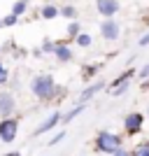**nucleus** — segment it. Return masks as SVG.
Masks as SVG:
<instances>
[{
	"mask_svg": "<svg viewBox=\"0 0 149 156\" xmlns=\"http://www.w3.org/2000/svg\"><path fill=\"white\" fill-rule=\"evenodd\" d=\"M30 91L37 100L49 103V100H54V96L59 93V86H56L51 75H35L33 82H30Z\"/></svg>",
	"mask_w": 149,
	"mask_h": 156,
	"instance_id": "1",
	"label": "nucleus"
},
{
	"mask_svg": "<svg viewBox=\"0 0 149 156\" xmlns=\"http://www.w3.org/2000/svg\"><path fill=\"white\" fill-rule=\"evenodd\" d=\"M96 149L103 154H117L119 149H123V137L112 133V130H100L96 135Z\"/></svg>",
	"mask_w": 149,
	"mask_h": 156,
	"instance_id": "2",
	"label": "nucleus"
},
{
	"mask_svg": "<svg viewBox=\"0 0 149 156\" xmlns=\"http://www.w3.org/2000/svg\"><path fill=\"white\" fill-rule=\"evenodd\" d=\"M16 135H19V119H14V117L2 119L0 121V140L9 144L16 140Z\"/></svg>",
	"mask_w": 149,
	"mask_h": 156,
	"instance_id": "3",
	"label": "nucleus"
},
{
	"mask_svg": "<svg viewBox=\"0 0 149 156\" xmlns=\"http://www.w3.org/2000/svg\"><path fill=\"white\" fill-rule=\"evenodd\" d=\"M144 126V114L142 112H130L126 114L123 119V130H126V135H137Z\"/></svg>",
	"mask_w": 149,
	"mask_h": 156,
	"instance_id": "4",
	"label": "nucleus"
},
{
	"mask_svg": "<svg viewBox=\"0 0 149 156\" xmlns=\"http://www.w3.org/2000/svg\"><path fill=\"white\" fill-rule=\"evenodd\" d=\"M96 9L103 19H112L114 14H119L121 2H119V0H96Z\"/></svg>",
	"mask_w": 149,
	"mask_h": 156,
	"instance_id": "5",
	"label": "nucleus"
},
{
	"mask_svg": "<svg viewBox=\"0 0 149 156\" xmlns=\"http://www.w3.org/2000/svg\"><path fill=\"white\" fill-rule=\"evenodd\" d=\"M100 35H103V40H107V42H114V40H119V35H121V26H119L114 19H103V23H100Z\"/></svg>",
	"mask_w": 149,
	"mask_h": 156,
	"instance_id": "6",
	"label": "nucleus"
},
{
	"mask_svg": "<svg viewBox=\"0 0 149 156\" xmlns=\"http://www.w3.org/2000/svg\"><path fill=\"white\" fill-rule=\"evenodd\" d=\"M14 110H16V100H14L12 93L2 91L0 93V117L2 119H9L14 114Z\"/></svg>",
	"mask_w": 149,
	"mask_h": 156,
	"instance_id": "7",
	"label": "nucleus"
},
{
	"mask_svg": "<svg viewBox=\"0 0 149 156\" xmlns=\"http://www.w3.org/2000/svg\"><path fill=\"white\" fill-rule=\"evenodd\" d=\"M61 119H63V114H61V112H54L51 117H49V119H44V121H42V124H40L37 128H35V135H44V133L54 130L56 126L61 124Z\"/></svg>",
	"mask_w": 149,
	"mask_h": 156,
	"instance_id": "8",
	"label": "nucleus"
},
{
	"mask_svg": "<svg viewBox=\"0 0 149 156\" xmlns=\"http://www.w3.org/2000/svg\"><path fill=\"white\" fill-rule=\"evenodd\" d=\"M105 89V82H96V84H89L82 89V93H79V105H86L91 100V98L96 96V93H100Z\"/></svg>",
	"mask_w": 149,
	"mask_h": 156,
	"instance_id": "9",
	"label": "nucleus"
},
{
	"mask_svg": "<svg viewBox=\"0 0 149 156\" xmlns=\"http://www.w3.org/2000/svg\"><path fill=\"white\" fill-rule=\"evenodd\" d=\"M133 77H135V70H133V68H128L126 72H121V75H119V77L110 84V93L114 91V89H119V86H123V84H130L128 79H133Z\"/></svg>",
	"mask_w": 149,
	"mask_h": 156,
	"instance_id": "10",
	"label": "nucleus"
},
{
	"mask_svg": "<svg viewBox=\"0 0 149 156\" xmlns=\"http://www.w3.org/2000/svg\"><path fill=\"white\" fill-rule=\"evenodd\" d=\"M54 56H56V61H59V63H68V61H72V49L65 44V42H59V47H56V54H54Z\"/></svg>",
	"mask_w": 149,
	"mask_h": 156,
	"instance_id": "11",
	"label": "nucleus"
},
{
	"mask_svg": "<svg viewBox=\"0 0 149 156\" xmlns=\"http://www.w3.org/2000/svg\"><path fill=\"white\" fill-rule=\"evenodd\" d=\"M40 14H42V19H56V16H61V7L56 5H44L42 9H40Z\"/></svg>",
	"mask_w": 149,
	"mask_h": 156,
	"instance_id": "12",
	"label": "nucleus"
},
{
	"mask_svg": "<svg viewBox=\"0 0 149 156\" xmlns=\"http://www.w3.org/2000/svg\"><path fill=\"white\" fill-rule=\"evenodd\" d=\"M84 107H86V105H75L72 110H68V112L63 114V119H61V124H70V121H72L75 117H79V114L84 112Z\"/></svg>",
	"mask_w": 149,
	"mask_h": 156,
	"instance_id": "13",
	"label": "nucleus"
},
{
	"mask_svg": "<svg viewBox=\"0 0 149 156\" xmlns=\"http://www.w3.org/2000/svg\"><path fill=\"white\" fill-rule=\"evenodd\" d=\"M75 44H77V47H82V49H86V47H91V44H93V37H91L89 33H84V30H82V33L77 35V37H75Z\"/></svg>",
	"mask_w": 149,
	"mask_h": 156,
	"instance_id": "14",
	"label": "nucleus"
},
{
	"mask_svg": "<svg viewBox=\"0 0 149 156\" xmlns=\"http://www.w3.org/2000/svg\"><path fill=\"white\" fill-rule=\"evenodd\" d=\"M26 12H28V2H26V0H16V2L12 5V14L16 16V19H19V16H23Z\"/></svg>",
	"mask_w": 149,
	"mask_h": 156,
	"instance_id": "15",
	"label": "nucleus"
},
{
	"mask_svg": "<svg viewBox=\"0 0 149 156\" xmlns=\"http://www.w3.org/2000/svg\"><path fill=\"white\" fill-rule=\"evenodd\" d=\"M61 16H65V19L75 21V16H77V9H75L72 5H63V7H61Z\"/></svg>",
	"mask_w": 149,
	"mask_h": 156,
	"instance_id": "16",
	"label": "nucleus"
},
{
	"mask_svg": "<svg viewBox=\"0 0 149 156\" xmlns=\"http://www.w3.org/2000/svg\"><path fill=\"white\" fill-rule=\"evenodd\" d=\"M79 33H82V26H79L77 21H70V23H68V37H72V40H75V37L79 35Z\"/></svg>",
	"mask_w": 149,
	"mask_h": 156,
	"instance_id": "17",
	"label": "nucleus"
},
{
	"mask_svg": "<svg viewBox=\"0 0 149 156\" xmlns=\"http://www.w3.org/2000/svg\"><path fill=\"white\" fill-rule=\"evenodd\" d=\"M56 47H59V42L44 40V42H42V51H44V54H56Z\"/></svg>",
	"mask_w": 149,
	"mask_h": 156,
	"instance_id": "18",
	"label": "nucleus"
},
{
	"mask_svg": "<svg viewBox=\"0 0 149 156\" xmlns=\"http://www.w3.org/2000/svg\"><path fill=\"white\" fill-rule=\"evenodd\" d=\"M133 156H149V142H140L133 149Z\"/></svg>",
	"mask_w": 149,
	"mask_h": 156,
	"instance_id": "19",
	"label": "nucleus"
},
{
	"mask_svg": "<svg viewBox=\"0 0 149 156\" xmlns=\"http://www.w3.org/2000/svg\"><path fill=\"white\" fill-rule=\"evenodd\" d=\"M16 21H19V19H16V16L9 12L7 16H2V28H5V26H16Z\"/></svg>",
	"mask_w": 149,
	"mask_h": 156,
	"instance_id": "20",
	"label": "nucleus"
},
{
	"mask_svg": "<svg viewBox=\"0 0 149 156\" xmlns=\"http://www.w3.org/2000/svg\"><path fill=\"white\" fill-rule=\"evenodd\" d=\"M63 137H68V135H65V130H61V133H56V135H54V137H51V140H49L47 144H49V147H54V144H59L61 140H63Z\"/></svg>",
	"mask_w": 149,
	"mask_h": 156,
	"instance_id": "21",
	"label": "nucleus"
},
{
	"mask_svg": "<svg viewBox=\"0 0 149 156\" xmlns=\"http://www.w3.org/2000/svg\"><path fill=\"white\" fill-rule=\"evenodd\" d=\"M7 79H9V72H7V68H5V65H2V63H0V86H2V84H5V82H7Z\"/></svg>",
	"mask_w": 149,
	"mask_h": 156,
	"instance_id": "22",
	"label": "nucleus"
},
{
	"mask_svg": "<svg viewBox=\"0 0 149 156\" xmlns=\"http://www.w3.org/2000/svg\"><path fill=\"white\" fill-rule=\"evenodd\" d=\"M96 70H98V65H89L86 70H82V77H84V79H89V77H91V75H93Z\"/></svg>",
	"mask_w": 149,
	"mask_h": 156,
	"instance_id": "23",
	"label": "nucleus"
},
{
	"mask_svg": "<svg viewBox=\"0 0 149 156\" xmlns=\"http://www.w3.org/2000/svg\"><path fill=\"white\" fill-rule=\"evenodd\" d=\"M137 44H140V47H147L149 44V30L144 33V35H140V42H137Z\"/></svg>",
	"mask_w": 149,
	"mask_h": 156,
	"instance_id": "24",
	"label": "nucleus"
},
{
	"mask_svg": "<svg viewBox=\"0 0 149 156\" xmlns=\"http://www.w3.org/2000/svg\"><path fill=\"white\" fill-rule=\"evenodd\" d=\"M147 77H149V63L144 68H140V79H147Z\"/></svg>",
	"mask_w": 149,
	"mask_h": 156,
	"instance_id": "25",
	"label": "nucleus"
},
{
	"mask_svg": "<svg viewBox=\"0 0 149 156\" xmlns=\"http://www.w3.org/2000/svg\"><path fill=\"white\" fill-rule=\"evenodd\" d=\"M112 156H133V151H128V149H119L117 154H112Z\"/></svg>",
	"mask_w": 149,
	"mask_h": 156,
	"instance_id": "26",
	"label": "nucleus"
},
{
	"mask_svg": "<svg viewBox=\"0 0 149 156\" xmlns=\"http://www.w3.org/2000/svg\"><path fill=\"white\" fill-rule=\"evenodd\" d=\"M144 89H149V79H147V82H144Z\"/></svg>",
	"mask_w": 149,
	"mask_h": 156,
	"instance_id": "27",
	"label": "nucleus"
},
{
	"mask_svg": "<svg viewBox=\"0 0 149 156\" xmlns=\"http://www.w3.org/2000/svg\"><path fill=\"white\" fill-rule=\"evenodd\" d=\"M0 28H2V19H0Z\"/></svg>",
	"mask_w": 149,
	"mask_h": 156,
	"instance_id": "28",
	"label": "nucleus"
},
{
	"mask_svg": "<svg viewBox=\"0 0 149 156\" xmlns=\"http://www.w3.org/2000/svg\"><path fill=\"white\" fill-rule=\"evenodd\" d=\"M147 114H149V107H147Z\"/></svg>",
	"mask_w": 149,
	"mask_h": 156,
	"instance_id": "29",
	"label": "nucleus"
},
{
	"mask_svg": "<svg viewBox=\"0 0 149 156\" xmlns=\"http://www.w3.org/2000/svg\"><path fill=\"white\" fill-rule=\"evenodd\" d=\"M26 2H28V0H26Z\"/></svg>",
	"mask_w": 149,
	"mask_h": 156,
	"instance_id": "30",
	"label": "nucleus"
}]
</instances>
